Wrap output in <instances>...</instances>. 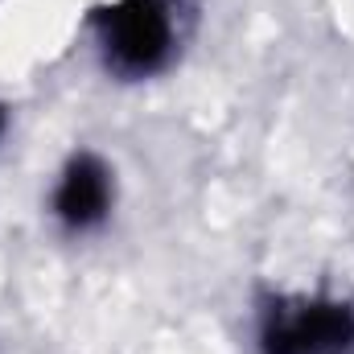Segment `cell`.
<instances>
[{
	"label": "cell",
	"instance_id": "cell-1",
	"mask_svg": "<svg viewBox=\"0 0 354 354\" xmlns=\"http://www.w3.org/2000/svg\"><path fill=\"white\" fill-rule=\"evenodd\" d=\"M181 0H103L91 12V50L115 83H153L169 75L181 58Z\"/></svg>",
	"mask_w": 354,
	"mask_h": 354
},
{
	"label": "cell",
	"instance_id": "cell-2",
	"mask_svg": "<svg viewBox=\"0 0 354 354\" xmlns=\"http://www.w3.org/2000/svg\"><path fill=\"white\" fill-rule=\"evenodd\" d=\"M256 354H354V301L334 292H272L256 309Z\"/></svg>",
	"mask_w": 354,
	"mask_h": 354
},
{
	"label": "cell",
	"instance_id": "cell-3",
	"mask_svg": "<svg viewBox=\"0 0 354 354\" xmlns=\"http://www.w3.org/2000/svg\"><path fill=\"white\" fill-rule=\"evenodd\" d=\"M120 206V174L115 161L91 145H75L46 189V218L62 239H91L99 235Z\"/></svg>",
	"mask_w": 354,
	"mask_h": 354
},
{
	"label": "cell",
	"instance_id": "cell-4",
	"mask_svg": "<svg viewBox=\"0 0 354 354\" xmlns=\"http://www.w3.org/2000/svg\"><path fill=\"white\" fill-rule=\"evenodd\" d=\"M8 128H12V107L0 99V149H4V140H8Z\"/></svg>",
	"mask_w": 354,
	"mask_h": 354
}]
</instances>
